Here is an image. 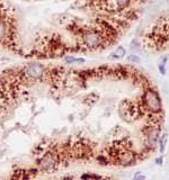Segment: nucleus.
<instances>
[{
	"instance_id": "f257e3e1",
	"label": "nucleus",
	"mask_w": 169,
	"mask_h": 180,
	"mask_svg": "<svg viewBox=\"0 0 169 180\" xmlns=\"http://www.w3.org/2000/svg\"><path fill=\"white\" fill-rule=\"evenodd\" d=\"M82 43L87 47L94 50V49H97L102 45L103 43V36L102 34L97 31H87V32L84 33L82 35Z\"/></svg>"
},
{
	"instance_id": "f03ea898",
	"label": "nucleus",
	"mask_w": 169,
	"mask_h": 180,
	"mask_svg": "<svg viewBox=\"0 0 169 180\" xmlns=\"http://www.w3.org/2000/svg\"><path fill=\"white\" fill-rule=\"evenodd\" d=\"M23 72L31 80H40L43 75L45 74V66L41 63L33 62V63L27 64L24 68Z\"/></svg>"
},
{
	"instance_id": "7ed1b4c3",
	"label": "nucleus",
	"mask_w": 169,
	"mask_h": 180,
	"mask_svg": "<svg viewBox=\"0 0 169 180\" xmlns=\"http://www.w3.org/2000/svg\"><path fill=\"white\" fill-rule=\"evenodd\" d=\"M144 103L148 109L152 112H159L161 109V101L159 99V96L153 90H148L144 94Z\"/></svg>"
},
{
	"instance_id": "20e7f679",
	"label": "nucleus",
	"mask_w": 169,
	"mask_h": 180,
	"mask_svg": "<svg viewBox=\"0 0 169 180\" xmlns=\"http://www.w3.org/2000/svg\"><path fill=\"white\" fill-rule=\"evenodd\" d=\"M124 55H125V49H124L123 46H118L116 50L111 54L108 57L112 59V60H120V59L124 57Z\"/></svg>"
},
{
	"instance_id": "39448f33",
	"label": "nucleus",
	"mask_w": 169,
	"mask_h": 180,
	"mask_svg": "<svg viewBox=\"0 0 169 180\" xmlns=\"http://www.w3.org/2000/svg\"><path fill=\"white\" fill-rule=\"evenodd\" d=\"M7 33H8L7 24L2 18H0V42H2L7 37Z\"/></svg>"
},
{
	"instance_id": "423d86ee",
	"label": "nucleus",
	"mask_w": 169,
	"mask_h": 180,
	"mask_svg": "<svg viewBox=\"0 0 169 180\" xmlns=\"http://www.w3.org/2000/svg\"><path fill=\"white\" fill-rule=\"evenodd\" d=\"M84 59H76L74 56H65L64 57V62L68 64H71V63H77V62H79V63H84Z\"/></svg>"
},
{
	"instance_id": "0eeeda50",
	"label": "nucleus",
	"mask_w": 169,
	"mask_h": 180,
	"mask_svg": "<svg viewBox=\"0 0 169 180\" xmlns=\"http://www.w3.org/2000/svg\"><path fill=\"white\" fill-rule=\"evenodd\" d=\"M157 134H158V132H157V131H155V132H151V133L148 135L150 145H155V144H156V142H157V138H158V135H157Z\"/></svg>"
},
{
	"instance_id": "6e6552de",
	"label": "nucleus",
	"mask_w": 169,
	"mask_h": 180,
	"mask_svg": "<svg viewBox=\"0 0 169 180\" xmlns=\"http://www.w3.org/2000/svg\"><path fill=\"white\" fill-rule=\"evenodd\" d=\"M115 1V5L117 6V8L122 9V8H125L127 5L130 3L131 0H114Z\"/></svg>"
},
{
	"instance_id": "1a4fd4ad",
	"label": "nucleus",
	"mask_w": 169,
	"mask_h": 180,
	"mask_svg": "<svg viewBox=\"0 0 169 180\" xmlns=\"http://www.w3.org/2000/svg\"><path fill=\"white\" fill-rule=\"evenodd\" d=\"M127 61L128 62H133V63H140L141 62V59L137 55H135V54H130L127 56Z\"/></svg>"
},
{
	"instance_id": "9d476101",
	"label": "nucleus",
	"mask_w": 169,
	"mask_h": 180,
	"mask_svg": "<svg viewBox=\"0 0 169 180\" xmlns=\"http://www.w3.org/2000/svg\"><path fill=\"white\" fill-rule=\"evenodd\" d=\"M166 142H167V134H164L161 138V141H160V152L161 153H164V151H165Z\"/></svg>"
},
{
	"instance_id": "9b49d317",
	"label": "nucleus",
	"mask_w": 169,
	"mask_h": 180,
	"mask_svg": "<svg viewBox=\"0 0 169 180\" xmlns=\"http://www.w3.org/2000/svg\"><path fill=\"white\" fill-rule=\"evenodd\" d=\"M167 61V56L164 57V62H161V64L159 65V70H160V73L165 74V62Z\"/></svg>"
},
{
	"instance_id": "f8f14e48",
	"label": "nucleus",
	"mask_w": 169,
	"mask_h": 180,
	"mask_svg": "<svg viewBox=\"0 0 169 180\" xmlns=\"http://www.w3.org/2000/svg\"><path fill=\"white\" fill-rule=\"evenodd\" d=\"M144 179H146V178H144V176H137L134 180H144Z\"/></svg>"
},
{
	"instance_id": "ddd939ff",
	"label": "nucleus",
	"mask_w": 169,
	"mask_h": 180,
	"mask_svg": "<svg viewBox=\"0 0 169 180\" xmlns=\"http://www.w3.org/2000/svg\"><path fill=\"white\" fill-rule=\"evenodd\" d=\"M157 163H158V164H161V159H158V160H157Z\"/></svg>"
}]
</instances>
